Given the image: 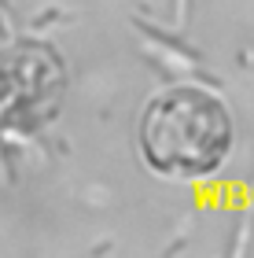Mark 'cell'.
I'll return each mask as SVG.
<instances>
[{
  "instance_id": "cell-1",
  "label": "cell",
  "mask_w": 254,
  "mask_h": 258,
  "mask_svg": "<svg viewBox=\"0 0 254 258\" xmlns=\"http://www.w3.org/2000/svg\"><path fill=\"white\" fill-rule=\"evenodd\" d=\"M232 151V114L203 85H173L144 107L140 155L155 173L210 177Z\"/></svg>"
}]
</instances>
